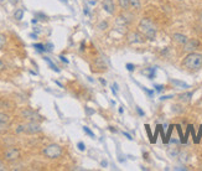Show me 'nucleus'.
Listing matches in <instances>:
<instances>
[{
  "label": "nucleus",
  "mask_w": 202,
  "mask_h": 171,
  "mask_svg": "<svg viewBox=\"0 0 202 171\" xmlns=\"http://www.w3.org/2000/svg\"><path fill=\"white\" fill-rule=\"evenodd\" d=\"M138 29H139V32L143 36H145L146 39L154 40L155 37H156V26H155V24L150 20V19H148V17L141 19L140 23H139Z\"/></svg>",
  "instance_id": "f257e3e1"
},
{
  "label": "nucleus",
  "mask_w": 202,
  "mask_h": 171,
  "mask_svg": "<svg viewBox=\"0 0 202 171\" xmlns=\"http://www.w3.org/2000/svg\"><path fill=\"white\" fill-rule=\"evenodd\" d=\"M182 66L190 71H198L202 67V53L190 52L182 61Z\"/></svg>",
  "instance_id": "f03ea898"
},
{
  "label": "nucleus",
  "mask_w": 202,
  "mask_h": 171,
  "mask_svg": "<svg viewBox=\"0 0 202 171\" xmlns=\"http://www.w3.org/2000/svg\"><path fill=\"white\" fill-rule=\"evenodd\" d=\"M42 154L48 159H57L62 155V148L57 144H50L46 148H44Z\"/></svg>",
  "instance_id": "7ed1b4c3"
},
{
  "label": "nucleus",
  "mask_w": 202,
  "mask_h": 171,
  "mask_svg": "<svg viewBox=\"0 0 202 171\" xmlns=\"http://www.w3.org/2000/svg\"><path fill=\"white\" fill-rule=\"evenodd\" d=\"M4 158L8 161H15L20 158V150L17 148H9L4 153Z\"/></svg>",
  "instance_id": "20e7f679"
},
{
  "label": "nucleus",
  "mask_w": 202,
  "mask_h": 171,
  "mask_svg": "<svg viewBox=\"0 0 202 171\" xmlns=\"http://www.w3.org/2000/svg\"><path fill=\"white\" fill-rule=\"evenodd\" d=\"M40 131H41L40 124L34 120H31L30 123L25 125V133H29V134H36V133H40Z\"/></svg>",
  "instance_id": "39448f33"
},
{
  "label": "nucleus",
  "mask_w": 202,
  "mask_h": 171,
  "mask_svg": "<svg viewBox=\"0 0 202 171\" xmlns=\"http://www.w3.org/2000/svg\"><path fill=\"white\" fill-rule=\"evenodd\" d=\"M128 41L130 44H143L144 39L143 35H140L139 32H129L128 34Z\"/></svg>",
  "instance_id": "423d86ee"
},
{
  "label": "nucleus",
  "mask_w": 202,
  "mask_h": 171,
  "mask_svg": "<svg viewBox=\"0 0 202 171\" xmlns=\"http://www.w3.org/2000/svg\"><path fill=\"white\" fill-rule=\"evenodd\" d=\"M21 116H23L25 119L34 120V122H36V119H37V118H41L37 113L34 112V110H31V109H24V110L21 112Z\"/></svg>",
  "instance_id": "0eeeda50"
},
{
  "label": "nucleus",
  "mask_w": 202,
  "mask_h": 171,
  "mask_svg": "<svg viewBox=\"0 0 202 171\" xmlns=\"http://www.w3.org/2000/svg\"><path fill=\"white\" fill-rule=\"evenodd\" d=\"M198 41L197 40H189L185 45H183V51H186V52H193L197 46H198Z\"/></svg>",
  "instance_id": "6e6552de"
},
{
  "label": "nucleus",
  "mask_w": 202,
  "mask_h": 171,
  "mask_svg": "<svg viewBox=\"0 0 202 171\" xmlns=\"http://www.w3.org/2000/svg\"><path fill=\"white\" fill-rule=\"evenodd\" d=\"M114 3L113 0H103V9L108 14H114Z\"/></svg>",
  "instance_id": "1a4fd4ad"
},
{
  "label": "nucleus",
  "mask_w": 202,
  "mask_h": 171,
  "mask_svg": "<svg viewBox=\"0 0 202 171\" xmlns=\"http://www.w3.org/2000/svg\"><path fill=\"white\" fill-rule=\"evenodd\" d=\"M172 39H174L175 42H177V44H180V45H185V44L189 41L187 37H186L185 35H182V34H174V35H172Z\"/></svg>",
  "instance_id": "9d476101"
},
{
  "label": "nucleus",
  "mask_w": 202,
  "mask_h": 171,
  "mask_svg": "<svg viewBox=\"0 0 202 171\" xmlns=\"http://www.w3.org/2000/svg\"><path fill=\"white\" fill-rule=\"evenodd\" d=\"M179 154H180V150H179L177 146H171V148L168 149V155H169L170 158H172V159L177 158Z\"/></svg>",
  "instance_id": "9b49d317"
},
{
  "label": "nucleus",
  "mask_w": 202,
  "mask_h": 171,
  "mask_svg": "<svg viewBox=\"0 0 202 171\" xmlns=\"http://www.w3.org/2000/svg\"><path fill=\"white\" fill-rule=\"evenodd\" d=\"M191 97H192V93L190 92H187V93H183V94H180V101L181 102H185V103H187V102H190V99H191Z\"/></svg>",
  "instance_id": "f8f14e48"
},
{
  "label": "nucleus",
  "mask_w": 202,
  "mask_h": 171,
  "mask_svg": "<svg viewBox=\"0 0 202 171\" xmlns=\"http://www.w3.org/2000/svg\"><path fill=\"white\" fill-rule=\"evenodd\" d=\"M118 3H119L120 8H122L123 10H128V9H129V6H130L129 0H118Z\"/></svg>",
  "instance_id": "ddd939ff"
},
{
  "label": "nucleus",
  "mask_w": 202,
  "mask_h": 171,
  "mask_svg": "<svg viewBox=\"0 0 202 171\" xmlns=\"http://www.w3.org/2000/svg\"><path fill=\"white\" fill-rule=\"evenodd\" d=\"M14 17L16 19V20H21V19L24 17V10L23 9H17L14 14Z\"/></svg>",
  "instance_id": "4468645a"
},
{
  "label": "nucleus",
  "mask_w": 202,
  "mask_h": 171,
  "mask_svg": "<svg viewBox=\"0 0 202 171\" xmlns=\"http://www.w3.org/2000/svg\"><path fill=\"white\" fill-rule=\"evenodd\" d=\"M44 59H45V61H46V62H47V63L50 65V67H51V68H52L53 71H56V72H60V68H58V67H57L56 65H55V63H53V62H52V61H51V60L48 59V57H44Z\"/></svg>",
  "instance_id": "2eb2a0df"
},
{
  "label": "nucleus",
  "mask_w": 202,
  "mask_h": 171,
  "mask_svg": "<svg viewBox=\"0 0 202 171\" xmlns=\"http://www.w3.org/2000/svg\"><path fill=\"white\" fill-rule=\"evenodd\" d=\"M171 83L177 86V87H182V88H189V84H186L185 82H181V81H177V80H171Z\"/></svg>",
  "instance_id": "dca6fc26"
},
{
  "label": "nucleus",
  "mask_w": 202,
  "mask_h": 171,
  "mask_svg": "<svg viewBox=\"0 0 202 171\" xmlns=\"http://www.w3.org/2000/svg\"><path fill=\"white\" fill-rule=\"evenodd\" d=\"M130 3V6L135 10H139L140 9V0H129Z\"/></svg>",
  "instance_id": "f3484780"
},
{
  "label": "nucleus",
  "mask_w": 202,
  "mask_h": 171,
  "mask_svg": "<svg viewBox=\"0 0 202 171\" xmlns=\"http://www.w3.org/2000/svg\"><path fill=\"white\" fill-rule=\"evenodd\" d=\"M9 120H10V118H9L8 114H5V113H0V123H8Z\"/></svg>",
  "instance_id": "a211bd4d"
},
{
  "label": "nucleus",
  "mask_w": 202,
  "mask_h": 171,
  "mask_svg": "<svg viewBox=\"0 0 202 171\" xmlns=\"http://www.w3.org/2000/svg\"><path fill=\"white\" fill-rule=\"evenodd\" d=\"M187 156H189V154H187V153H180L177 158H180V161H181V162H186V161H187V159H189Z\"/></svg>",
  "instance_id": "6ab92c4d"
},
{
  "label": "nucleus",
  "mask_w": 202,
  "mask_h": 171,
  "mask_svg": "<svg viewBox=\"0 0 202 171\" xmlns=\"http://www.w3.org/2000/svg\"><path fill=\"white\" fill-rule=\"evenodd\" d=\"M6 44V37L4 34H0V48H3Z\"/></svg>",
  "instance_id": "aec40b11"
},
{
  "label": "nucleus",
  "mask_w": 202,
  "mask_h": 171,
  "mask_svg": "<svg viewBox=\"0 0 202 171\" xmlns=\"http://www.w3.org/2000/svg\"><path fill=\"white\" fill-rule=\"evenodd\" d=\"M83 130H84V133H86V134H88L90 138H94V134H93V131H92L88 126H83Z\"/></svg>",
  "instance_id": "412c9836"
},
{
  "label": "nucleus",
  "mask_w": 202,
  "mask_h": 171,
  "mask_svg": "<svg viewBox=\"0 0 202 171\" xmlns=\"http://www.w3.org/2000/svg\"><path fill=\"white\" fill-rule=\"evenodd\" d=\"M34 47H35V48H37L39 51H45V50H46V47H45L44 45H41V44H35Z\"/></svg>",
  "instance_id": "4be33fe9"
},
{
  "label": "nucleus",
  "mask_w": 202,
  "mask_h": 171,
  "mask_svg": "<svg viewBox=\"0 0 202 171\" xmlns=\"http://www.w3.org/2000/svg\"><path fill=\"white\" fill-rule=\"evenodd\" d=\"M8 129V123H0V133Z\"/></svg>",
  "instance_id": "5701e85b"
},
{
  "label": "nucleus",
  "mask_w": 202,
  "mask_h": 171,
  "mask_svg": "<svg viewBox=\"0 0 202 171\" xmlns=\"http://www.w3.org/2000/svg\"><path fill=\"white\" fill-rule=\"evenodd\" d=\"M86 113L88 114V116H92V114H94V110L90 109L89 107H86Z\"/></svg>",
  "instance_id": "b1692460"
},
{
  "label": "nucleus",
  "mask_w": 202,
  "mask_h": 171,
  "mask_svg": "<svg viewBox=\"0 0 202 171\" xmlns=\"http://www.w3.org/2000/svg\"><path fill=\"white\" fill-rule=\"evenodd\" d=\"M107 26H108V24H107L105 21H103V23H101V24H99V29H101V30L107 29Z\"/></svg>",
  "instance_id": "393cba45"
},
{
  "label": "nucleus",
  "mask_w": 202,
  "mask_h": 171,
  "mask_svg": "<svg viewBox=\"0 0 202 171\" xmlns=\"http://www.w3.org/2000/svg\"><path fill=\"white\" fill-rule=\"evenodd\" d=\"M77 146H78V149H80L81 151H83V150L86 149V146H84V144H83L82 141H81V143H78V144H77Z\"/></svg>",
  "instance_id": "a878e982"
},
{
  "label": "nucleus",
  "mask_w": 202,
  "mask_h": 171,
  "mask_svg": "<svg viewBox=\"0 0 202 171\" xmlns=\"http://www.w3.org/2000/svg\"><path fill=\"white\" fill-rule=\"evenodd\" d=\"M126 68H128V71H133V69H134V65L128 63V65H126Z\"/></svg>",
  "instance_id": "bb28decb"
},
{
  "label": "nucleus",
  "mask_w": 202,
  "mask_h": 171,
  "mask_svg": "<svg viewBox=\"0 0 202 171\" xmlns=\"http://www.w3.org/2000/svg\"><path fill=\"white\" fill-rule=\"evenodd\" d=\"M45 47H47L46 50H48V51H52V48H53V45H52V44H47Z\"/></svg>",
  "instance_id": "cd10ccee"
},
{
  "label": "nucleus",
  "mask_w": 202,
  "mask_h": 171,
  "mask_svg": "<svg viewBox=\"0 0 202 171\" xmlns=\"http://www.w3.org/2000/svg\"><path fill=\"white\" fill-rule=\"evenodd\" d=\"M60 59H61V61H62V62H65V63H68V60L66 59L65 56H60Z\"/></svg>",
  "instance_id": "c85d7f7f"
},
{
  "label": "nucleus",
  "mask_w": 202,
  "mask_h": 171,
  "mask_svg": "<svg viewBox=\"0 0 202 171\" xmlns=\"http://www.w3.org/2000/svg\"><path fill=\"white\" fill-rule=\"evenodd\" d=\"M5 68V63L2 61V60H0V71H3Z\"/></svg>",
  "instance_id": "c756f323"
},
{
  "label": "nucleus",
  "mask_w": 202,
  "mask_h": 171,
  "mask_svg": "<svg viewBox=\"0 0 202 171\" xmlns=\"http://www.w3.org/2000/svg\"><path fill=\"white\" fill-rule=\"evenodd\" d=\"M123 134L125 135V138H128V139H129V140H133V138H132V135H130V134H128V133H125V131L123 133Z\"/></svg>",
  "instance_id": "7c9ffc66"
},
{
  "label": "nucleus",
  "mask_w": 202,
  "mask_h": 171,
  "mask_svg": "<svg viewBox=\"0 0 202 171\" xmlns=\"http://www.w3.org/2000/svg\"><path fill=\"white\" fill-rule=\"evenodd\" d=\"M36 16H39V17H42L44 20H46V19H47V16H46V15H44V14H40V12H39V14H36Z\"/></svg>",
  "instance_id": "2f4dec72"
},
{
  "label": "nucleus",
  "mask_w": 202,
  "mask_h": 171,
  "mask_svg": "<svg viewBox=\"0 0 202 171\" xmlns=\"http://www.w3.org/2000/svg\"><path fill=\"white\" fill-rule=\"evenodd\" d=\"M136 110H138V113H139V114H140V116H144V112H143V110H141V109H140V108H139V107H138V108H136Z\"/></svg>",
  "instance_id": "473e14b6"
},
{
  "label": "nucleus",
  "mask_w": 202,
  "mask_h": 171,
  "mask_svg": "<svg viewBox=\"0 0 202 171\" xmlns=\"http://www.w3.org/2000/svg\"><path fill=\"white\" fill-rule=\"evenodd\" d=\"M155 88H156V91H158V92L162 91V86H155Z\"/></svg>",
  "instance_id": "72a5a7b5"
},
{
  "label": "nucleus",
  "mask_w": 202,
  "mask_h": 171,
  "mask_svg": "<svg viewBox=\"0 0 202 171\" xmlns=\"http://www.w3.org/2000/svg\"><path fill=\"white\" fill-rule=\"evenodd\" d=\"M30 37H32V39H37V35H36V34H30Z\"/></svg>",
  "instance_id": "f704fd0d"
},
{
  "label": "nucleus",
  "mask_w": 202,
  "mask_h": 171,
  "mask_svg": "<svg viewBox=\"0 0 202 171\" xmlns=\"http://www.w3.org/2000/svg\"><path fill=\"white\" fill-rule=\"evenodd\" d=\"M5 167H4V164L2 162V161H0V171H2V170H4Z\"/></svg>",
  "instance_id": "c9c22d12"
},
{
  "label": "nucleus",
  "mask_w": 202,
  "mask_h": 171,
  "mask_svg": "<svg viewBox=\"0 0 202 171\" xmlns=\"http://www.w3.org/2000/svg\"><path fill=\"white\" fill-rule=\"evenodd\" d=\"M9 2H10V3L12 4V5H15V4L17 3V0H9Z\"/></svg>",
  "instance_id": "e433bc0d"
},
{
  "label": "nucleus",
  "mask_w": 202,
  "mask_h": 171,
  "mask_svg": "<svg viewBox=\"0 0 202 171\" xmlns=\"http://www.w3.org/2000/svg\"><path fill=\"white\" fill-rule=\"evenodd\" d=\"M175 170H187L186 167H175Z\"/></svg>",
  "instance_id": "4c0bfd02"
},
{
  "label": "nucleus",
  "mask_w": 202,
  "mask_h": 171,
  "mask_svg": "<svg viewBox=\"0 0 202 171\" xmlns=\"http://www.w3.org/2000/svg\"><path fill=\"white\" fill-rule=\"evenodd\" d=\"M31 23H32V24H36V23H37V19H32Z\"/></svg>",
  "instance_id": "58836bf2"
},
{
  "label": "nucleus",
  "mask_w": 202,
  "mask_h": 171,
  "mask_svg": "<svg viewBox=\"0 0 202 171\" xmlns=\"http://www.w3.org/2000/svg\"><path fill=\"white\" fill-rule=\"evenodd\" d=\"M101 83H102V84H105V81H104L103 78H101Z\"/></svg>",
  "instance_id": "ea45409f"
},
{
  "label": "nucleus",
  "mask_w": 202,
  "mask_h": 171,
  "mask_svg": "<svg viewBox=\"0 0 202 171\" xmlns=\"http://www.w3.org/2000/svg\"><path fill=\"white\" fill-rule=\"evenodd\" d=\"M84 14H86V15H88V9H87V8L84 9Z\"/></svg>",
  "instance_id": "a19ab883"
},
{
  "label": "nucleus",
  "mask_w": 202,
  "mask_h": 171,
  "mask_svg": "<svg viewBox=\"0 0 202 171\" xmlns=\"http://www.w3.org/2000/svg\"><path fill=\"white\" fill-rule=\"evenodd\" d=\"M111 131H113V133H114V131H117V130H115L113 126H111Z\"/></svg>",
  "instance_id": "79ce46f5"
},
{
  "label": "nucleus",
  "mask_w": 202,
  "mask_h": 171,
  "mask_svg": "<svg viewBox=\"0 0 202 171\" xmlns=\"http://www.w3.org/2000/svg\"><path fill=\"white\" fill-rule=\"evenodd\" d=\"M102 165H103V166H107V161H102Z\"/></svg>",
  "instance_id": "37998d69"
},
{
  "label": "nucleus",
  "mask_w": 202,
  "mask_h": 171,
  "mask_svg": "<svg viewBox=\"0 0 202 171\" xmlns=\"http://www.w3.org/2000/svg\"><path fill=\"white\" fill-rule=\"evenodd\" d=\"M60 2H62V3H65V4H67V0H60Z\"/></svg>",
  "instance_id": "c03bdc74"
},
{
  "label": "nucleus",
  "mask_w": 202,
  "mask_h": 171,
  "mask_svg": "<svg viewBox=\"0 0 202 171\" xmlns=\"http://www.w3.org/2000/svg\"><path fill=\"white\" fill-rule=\"evenodd\" d=\"M200 20L202 21V11H201V14H200Z\"/></svg>",
  "instance_id": "a18cd8bd"
},
{
  "label": "nucleus",
  "mask_w": 202,
  "mask_h": 171,
  "mask_svg": "<svg viewBox=\"0 0 202 171\" xmlns=\"http://www.w3.org/2000/svg\"><path fill=\"white\" fill-rule=\"evenodd\" d=\"M180 2H182V0H180Z\"/></svg>",
  "instance_id": "49530a36"
}]
</instances>
